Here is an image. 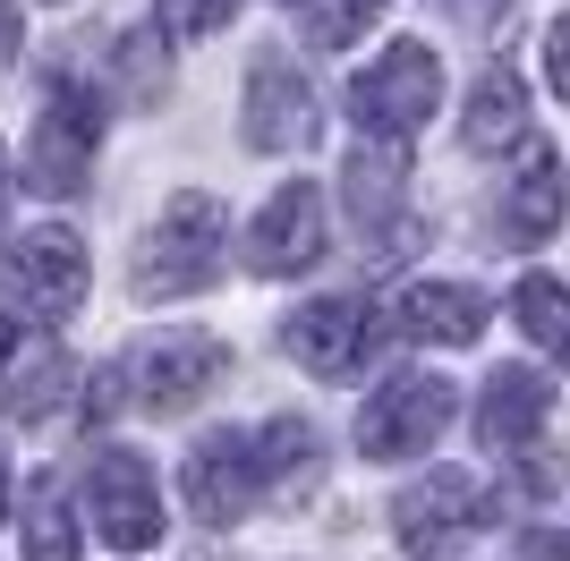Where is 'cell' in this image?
I'll return each instance as SVG.
<instances>
[{
    "label": "cell",
    "instance_id": "obj_1",
    "mask_svg": "<svg viewBox=\"0 0 570 561\" xmlns=\"http://www.w3.org/2000/svg\"><path fill=\"white\" fill-rule=\"evenodd\" d=\"M315 476V425L307 417H273V425H230V434H205L188 451V511L205 528H238L264 493H289Z\"/></svg>",
    "mask_w": 570,
    "mask_h": 561
},
{
    "label": "cell",
    "instance_id": "obj_2",
    "mask_svg": "<svg viewBox=\"0 0 570 561\" xmlns=\"http://www.w3.org/2000/svg\"><path fill=\"white\" fill-rule=\"evenodd\" d=\"M230 264V213H222V196H205V187H188V196H170L163 222H154V238L137 247V298H188V289H205V280Z\"/></svg>",
    "mask_w": 570,
    "mask_h": 561
},
{
    "label": "cell",
    "instance_id": "obj_3",
    "mask_svg": "<svg viewBox=\"0 0 570 561\" xmlns=\"http://www.w3.org/2000/svg\"><path fill=\"white\" fill-rule=\"evenodd\" d=\"M434 102H443V60H434V43H383L375 69L350 77L357 137H383V145H409L434 119Z\"/></svg>",
    "mask_w": 570,
    "mask_h": 561
},
{
    "label": "cell",
    "instance_id": "obj_4",
    "mask_svg": "<svg viewBox=\"0 0 570 561\" xmlns=\"http://www.w3.org/2000/svg\"><path fill=\"white\" fill-rule=\"evenodd\" d=\"M95 145H102V94L86 77H51L35 145H26V187L35 196H77L95 179Z\"/></svg>",
    "mask_w": 570,
    "mask_h": 561
},
{
    "label": "cell",
    "instance_id": "obj_5",
    "mask_svg": "<svg viewBox=\"0 0 570 561\" xmlns=\"http://www.w3.org/2000/svg\"><path fill=\"white\" fill-rule=\"evenodd\" d=\"M222 374H230V341H214V332H196V324H170V332H154V341H137V350H128L119 383H128V400H137V409L179 417V409H196V400L214 392Z\"/></svg>",
    "mask_w": 570,
    "mask_h": 561
},
{
    "label": "cell",
    "instance_id": "obj_6",
    "mask_svg": "<svg viewBox=\"0 0 570 561\" xmlns=\"http://www.w3.org/2000/svg\"><path fill=\"white\" fill-rule=\"evenodd\" d=\"M494 519V493L476 485L469 468H434L392 502V528H401V553L409 561H443L452 544H469L476 528Z\"/></svg>",
    "mask_w": 570,
    "mask_h": 561
},
{
    "label": "cell",
    "instance_id": "obj_7",
    "mask_svg": "<svg viewBox=\"0 0 570 561\" xmlns=\"http://www.w3.org/2000/svg\"><path fill=\"white\" fill-rule=\"evenodd\" d=\"M452 409H460V392L443 374H392V383H375V400L357 409V451H366V460L434 451L443 425H452Z\"/></svg>",
    "mask_w": 570,
    "mask_h": 561
},
{
    "label": "cell",
    "instance_id": "obj_8",
    "mask_svg": "<svg viewBox=\"0 0 570 561\" xmlns=\"http://www.w3.org/2000/svg\"><path fill=\"white\" fill-rule=\"evenodd\" d=\"M77 298H86V247H77V230H26L0 256V306L9 315L60 324Z\"/></svg>",
    "mask_w": 570,
    "mask_h": 561
},
{
    "label": "cell",
    "instance_id": "obj_9",
    "mask_svg": "<svg viewBox=\"0 0 570 561\" xmlns=\"http://www.w3.org/2000/svg\"><path fill=\"white\" fill-rule=\"evenodd\" d=\"M86 519H95V537L119 544V553L163 544V493H154V468H145L137 451H95V460H86Z\"/></svg>",
    "mask_w": 570,
    "mask_h": 561
},
{
    "label": "cell",
    "instance_id": "obj_10",
    "mask_svg": "<svg viewBox=\"0 0 570 561\" xmlns=\"http://www.w3.org/2000/svg\"><path fill=\"white\" fill-rule=\"evenodd\" d=\"M238 137L256 145V154H307L315 145V128H324V119H315V86L298 69H289L282 51H264L256 69H247V102H238Z\"/></svg>",
    "mask_w": 570,
    "mask_h": 561
},
{
    "label": "cell",
    "instance_id": "obj_11",
    "mask_svg": "<svg viewBox=\"0 0 570 561\" xmlns=\"http://www.w3.org/2000/svg\"><path fill=\"white\" fill-rule=\"evenodd\" d=\"M289 357L307 374H324V383H341V374H357L366 357H375V341H383V324H375V306L366 298H315V306H298L289 315Z\"/></svg>",
    "mask_w": 570,
    "mask_h": 561
},
{
    "label": "cell",
    "instance_id": "obj_12",
    "mask_svg": "<svg viewBox=\"0 0 570 561\" xmlns=\"http://www.w3.org/2000/svg\"><path fill=\"white\" fill-rule=\"evenodd\" d=\"M315 256H324V187L289 179L282 196L256 213V230H247V264H256V273H307Z\"/></svg>",
    "mask_w": 570,
    "mask_h": 561
},
{
    "label": "cell",
    "instance_id": "obj_13",
    "mask_svg": "<svg viewBox=\"0 0 570 561\" xmlns=\"http://www.w3.org/2000/svg\"><path fill=\"white\" fill-rule=\"evenodd\" d=\"M546 417H553V383H546L537 366L485 374V400H476V443H485V451L520 460V451L546 434Z\"/></svg>",
    "mask_w": 570,
    "mask_h": 561
},
{
    "label": "cell",
    "instance_id": "obj_14",
    "mask_svg": "<svg viewBox=\"0 0 570 561\" xmlns=\"http://www.w3.org/2000/svg\"><path fill=\"white\" fill-rule=\"evenodd\" d=\"M562 213H570L562 154H553V145H528L511 187H502V238H511V247H546V238L562 230Z\"/></svg>",
    "mask_w": 570,
    "mask_h": 561
},
{
    "label": "cell",
    "instance_id": "obj_15",
    "mask_svg": "<svg viewBox=\"0 0 570 561\" xmlns=\"http://www.w3.org/2000/svg\"><path fill=\"white\" fill-rule=\"evenodd\" d=\"M341 179H350V205H357V230H375L383 247L375 256H401L409 238H417V222H392V213H401V179H409V163H401V145H383V137H366L350 154V170H341Z\"/></svg>",
    "mask_w": 570,
    "mask_h": 561
},
{
    "label": "cell",
    "instance_id": "obj_16",
    "mask_svg": "<svg viewBox=\"0 0 570 561\" xmlns=\"http://www.w3.org/2000/svg\"><path fill=\"white\" fill-rule=\"evenodd\" d=\"M485 289L469 280H409L401 289V332L409 341H434V350H469L476 332H485Z\"/></svg>",
    "mask_w": 570,
    "mask_h": 561
},
{
    "label": "cell",
    "instance_id": "obj_17",
    "mask_svg": "<svg viewBox=\"0 0 570 561\" xmlns=\"http://www.w3.org/2000/svg\"><path fill=\"white\" fill-rule=\"evenodd\" d=\"M520 128H528V86L511 69H485L476 94H469V119H460V145H469V154H502Z\"/></svg>",
    "mask_w": 570,
    "mask_h": 561
},
{
    "label": "cell",
    "instance_id": "obj_18",
    "mask_svg": "<svg viewBox=\"0 0 570 561\" xmlns=\"http://www.w3.org/2000/svg\"><path fill=\"white\" fill-rule=\"evenodd\" d=\"M511 315H520V332H528L546 357H562V366H570V289H562L553 273H528L520 298H511Z\"/></svg>",
    "mask_w": 570,
    "mask_h": 561
},
{
    "label": "cell",
    "instance_id": "obj_19",
    "mask_svg": "<svg viewBox=\"0 0 570 561\" xmlns=\"http://www.w3.org/2000/svg\"><path fill=\"white\" fill-rule=\"evenodd\" d=\"M18 528H26V561H77V519H69V502H60L51 476H35Z\"/></svg>",
    "mask_w": 570,
    "mask_h": 561
},
{
    "label": "cell",
    "instance_id": "obj_20",
    "mask_svg": "<svg viewBox=\"0 0 570 561\" xmlns=\"http://www.w3.org/2000/svg\"><path fill=\"white\" fill-rule=\"evenodd\" d=\"M69 350H51V341H43V350H35V366H18V374H9V392H0V400H9V417H26V425H35V417H51V409H60V392H69Z\"/></svg>",
    "mask_w": 570,
    "mask_h": 561
},
{
    "label": "cell",
    "instance_id": "obj_21",
    "mask_svg": "<svg viewBox=\"0 0 570 561\" xmlns=\"http://www.w3.org/2000/svg\"><path fill=\"white\" fill-rule=\"evenodd\" d=\"M289 9H298V26H307V43H315V51L357 43V35L383 18V0H289Z\"/></svg>",
    "mask_w": 570,
    "mask_h": 561
},
{
    "label": "cell",
    "instance_id": "obj_22",
    "mask_svg": "<svg viewBox=\"0 0 570 561\" xmlns=\"http://www.w3.org/2000/svg\"><path fill=\"white\" fill-rule=\"evenodd\" d=\"M230 18H238V0H154V26L179 35V43H205V35H222Z\"/></svg>",
    "mask_w": 570,
    "mask_h": 561
},
{
    "label": "cell",
    "instance_id": "obj_23",
    "mask_svg": "<svg viewBox=\"0 0 570 561\" xmlns=\"http://www.w3.org/2000/svg\"><path fill=\"white\" fill-rule=\"evenodd\" d=\"M119 77H128L137 102H163L170 94V60L154 51V35H119Z\"/></svg>",
    "mask_w": 570,
    "mask_h": 561
},
{
    "label": "cell",
    "instance_id": "obj_24",
    "mask_svg": "<svg viewBox=\"0 0 570 561\" xmlns=\"http://www.w3.org/2000/svg\"><path fill=\"white\" fill-rule=\"evenodd\" d=\"M511 561H570V528H520Z\"/></svg>",
    "mask_w": 570,
    "mask_h": 561
},
{
    "label": "cell",
    "instance_id": "obj_25",
    "mask_svg": "<svg viewBox=\"0 0 570 561\" xmlns=\"http://www.w3.org/2000/svg\"><path fill=\"white\" fill-rule=\"evenodd\" d=\"M546 77H553V94H570V9L553 18V35H546Z\"/></svg>",
    "mask_w": 570,
    "mask_h": 561
},
{
    "label": "cell",
    "instance_id": "obj_26",
    "mask_svg": "<svg viewBox=\"0 0 570 561\" xmlns=\"http://www.w3.org/2000/svg\"><path fill=\"white\" fill-rule=\"evenodd\" d=\"M443 9H452V18H469V26H494L511 0H443Z\"/></svg>",
    "mask_w": 570,
    "mask_h": 561
},
{
    "label": "cell",
    "instance_id": "obj_27",
    "mask_svg": "<svg viewBox=\"0 0 570 561\" xmlns=\"http://www.w3.org/2000/svg\"><path fill=\"white\" fill-rule=\"evenodd\" d=\"M18 357V324H9V306H0V366Z\"/></svg>",
    "mask_w": 570,
    "mask_h": 561
},
{
    "label": "cell",
    "instance_id": "obj_28",
    "mask_svg": "<svg viewBox=\"0 0 570 561\" xmlns=\"http://www.w3.org/2000/svg\"><path fill=\"white\" fill-rule=\"evenodd\" d=\"M9 35H18V9H0V60H9Z\"/></svg>",
    "mask_w": 570,
    "mask_h": 561
},
{
    "label": "cell",
    "instance_id": "obj_29",
    "mask_svg": "<svg viewBox=\"0 0 570 561\" xmlns=\"http://www.w3.org/2000/svg\"><path fill=\"white\" fill-rule=\"evenodd\" d=\"M0 519H9V460H0Z\"/></svg>",
    "mask_w": 570,
    "mask_h": 561
},
{
    "label": "cell",
    "instance_id": "obj_30",
    "mask_svg": "<svg viewBox=\"0 0 570 561\" xmlns=\"http://www.w3.org/2000/svg\"><path fill=\"white\" fill-rule=\"evenodd\" d=\"M0 213H9V154H0Z\"/></svg>",
    "mask_w": 570,
    "mask_h": 561
}]
</instances>
